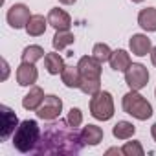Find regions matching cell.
<instances>
[{"instance_id":"obj_1","label":"cell","mask_w":156,"mask_h":156,"mask_svg":"<svg viewBox=\"0 0 156 156\" xmlns=\"http://www.w3.org/2000/svg\"><path fill=\"white\" fill-rule=\"evenodd\" d=\"M85 147L83 136L77 127L70 125L68 119L50 123L41 134V141L35 149L39 156H72L79 154Z\"/></svg>"},{"instance_id":"obj_2","label":"cell","mask_w":156,"mask_h":156,"mask_svg":"<svg viewBox=\"0 0 156 156\" xmlns=\"http://www.w3.org/2000/svg\"><path fill=\"white\" fill-rule=\"evenodd\" d=\"M41 134L42 132L35 119H24L13 134V147L22 154L35 152L39 141H41Z\"/></svg>"},{"instance_id":"obj_3","label":"cell","mask_w":156,"mask_h":156,"mask_svg":"<svg viewBox=\"0 0 156 156\" xmlns=\"http://www.w3.org/2000/svg\"><path fill=\"white\" fill-rule=\"evenodd\" d=\"M121 107H123V110H125L129 116H132V118H136V119H140V121H145V119H149V118L152 116V107H151V103H149L138 90L127 92V94L123 96V99H121Z\"/></svg>"},{"instance_id":"obj_4","label":"cell","mask_w":156,"mask_h":156,"mask_svg":"<svg viewBox=\"0 0 156 156\" xmlns=\"http://www.w3.org/2000/svg\"><path fill=\"white\" fill-rule=\"evenodd\" d=\"M90 114L99 121H108L114 116V99L107 90H99L90 99Z\"/></svg>"},{"instance_id":"obj_5","label":"cell","mask_w":156,"mask_h":156,"mask_svg":"<svg viewBox=\"0 0 156 156\" xmlns=\"http://www.w3.org/2000/svg\"><path fill=\"white\" fill-rule=\"evenodd\" d=\"M125 83L129 85L130 90L145 88L147 83H149V70L140 62H132L129 66V70L125 72Z\"/></svg>"},{"instance_id":"obj_6","label":"cell","mask_w":156,"mask_h":156,"mask_svg":"<svg viewBox=\"0 0 156 156\" xmlns=\"http://www.w3.org/2000/svg\"><path fill=\"white\" fill-rule=\"evenodd\" d=\"M77 68L81 72V81H101V62L94 55L81 57Z\"/></svg>"},{"instance_id":"obj_7","label":"cell","mask_w":156,"mask_h":156,"mask_svg":"<svg viewBox=\"0 0 156 156\" xmlns=\"http://www.w3.org/2000/svg\"><path fill=\"white\" fill-rule=\"evenodd\" d=\"M62 112V101L61 98L50 94V96H44V101L42 105L37 108V116L44 121H55Z\"/></svg>"},{"instance_id":"obj_8","label":"cell","mask_w":156,"mask_h":156,"mask_svg":"<svg viewBox=\"0 0 156 156\" xmlns=\"http://www.w3.org/2000/svg\"><path fill=\"white\" fill-rule=\"evenodd\" d=\"M6 19H8V24L13 30H22V28H26L28 20L31 19V13H30V8L26 4H13L8 9Z\"/></svg>"},{"instance_id":"obj_9","label":"cell","mask_w":156,"mask_h":156,"mask_svg":"<svg viewBox=\"0 0 156 156\" xmlns=\"http://www.w3.org/2000/svg\"><path fill=\"white\" fill-rule=\"evenodd\" d=\"M0 118H2L0 136H2V140H8L11 134H15L17 127L20 125V123H19V118H17V114H15L9 107H6V105L0 107Z\"/></svg>"},{"instance_id":"obj_10","label":"cell","mask_w":156,"mask_h":156,"mask_svg":"<svg viewBox=\"0 0 156 156\" xmlns=\"http://www.w3.org/2000/svg\"><path fill=\"white\" fill-rule=\"evenodd\" d=\"M37 79H39V72L35 68V62L22 61L20 66L17 68V83L20 87H33Z\"/></svg>"},{"instance_id":"obj_11","label":"cell","mask_w":156,"mask_h":156,"mask_svg":"<svg viewBox=\"0 0 156 156\" xmlns=\"http://www.w3.org/2000/svg\"><path fill=\"white\" fill-rule=\"evenodd\" d=\"M48 24H50L55 31H62V30H70L72 19H70V15H68L64 9L53 8V9H50V13H48Z\"/></svg>"},{"instance_id":"obj_12","label":"cell","mask_w":156,"mask_h":156,"mask_svg":"<svg viewBox=\"0 0 156 156\" xmlns=\"http://www.w3.org/2000/svg\"><path fill=\"white\" fill-rule=\"evenodd\" d=\"M129 48H130V51H132L134 55H138V57H145L147 53H151L152 44H151V39H149L147 35H143V33H136V35H132L130 41H129Z\"/></svg>"},{"instance_id":"obj_13","label":"cell","mask_w":156,"mask_h":156,"mask_svg":"<svg viewBox=\"0 0 156 156\" xmlns=\"http://www.w3.org/2000/svg\"><path fill=\"white\" fill-rule=\"evenodd\" d=\"M42 101H44V90L41 87H31L22 99V107L26 110H37L42 105Z\"/></svg>"},{"instance_id":"obj_14","label":"cell","mask_w":156,"mask_h":156,"mask_svg":"<svg viewBox=\"0 0 156 156\" xmlns=\"http://www.w3.org/2000/svg\"><path fill=\"white\" fill-rule=\"evenodd\" d=\"M108 62H110V68H112L114 72H127L129 66L132 64L130 55H129L125 50H116V51H112V57H110Z\"/></svg>"},{"instance_id":"obj_15","label":"cell","mask_w":156,"mask_h":156,"mask_svg":"<svg viewBox=\"0 0 156 156\" xmlns=\"http://www.w3.org/2000/svg\"><path fill=\"white\" fill-rule=\"evenodd\" d=\"M61 79H62L64 87H68V88H79L81 87V72L77 66H64V70L61 72Z\"/></svg>"},{"instance_id":"obj_16","label":"cell","mask_w":156,"mask_h":156,"mask_svg":"<svg viewBox=\"0 0 156 156\" xmlns=\"http://www.w3.org/2000/svg\"><path fill=\"white\" fill-rule=\"evenodd\" d=\"M46 26H48V19H44L42 15H31V19L26 24V31L31 37H41L44 35Z\"/></svg>"},{"instance_id":"obj_17","label":"cell","mask_w":156,"mask_h":156,"mask_svg":"<svg viewBox=\"0 0 156 156\" xmlns=\"http://www.w3.org/2000/svg\"><path fill=\"white\" fill-rule=\"evenodd\" d=\"M138 24L145 31H156V8H145L138 13Z\"/></svg>"},{"instance_id":"obj_18","label":"cell","mask_w":156,"mask_h":156,"mask_svg":"<svg viewBox=\"0 0 156 156\" xmlns=\"http://www.w3.org/2000/svg\"><path fill=\"white\" fill-rule=\"evenodd\" d=\"M81 136H83V141H85V145H98L101 140H103V129L101 127H98V125H87V127H83V130H81Z\"/></svg>"},{"instance_id":"obj_19","label":"cell","mask_w":156,"mask_h":156,"mask_svg":"<svg viewBox=\"0 0 156 156\" xmlns=\"http://www.w3.org/2000/svg\"><path fill=\"white\" fill-rule=\"evenodd\" d=\"M73 41H75L73 33L70 30H62V31H55V35L51 39V46L55 51H61V50L68 48L70 44H73Z\"/></svg>"},{"instance_id":"obj_20","label":"cell","mask_w":156,"mask_h":156,"mask_svg":"<svg viewBox=\"0 0 156 156\" xmlns=\"http://www.w3.org/2000/svg\"><path fill=\"white\" fill-rule=\"evenodd\" d=\"M64 66L66 64H64V61H62V57L59 53H46V57H44V68H46L48 73L57 75V73H61L64 70Z\"/></svg>"},{"instance_id":"obj_21","label":"cell","mask_w":156,"mask_h":156,"mask_svg":"<svg viewBox=\"0 0 156 156\" xmlns=\"http://www.w3.org/2000/svg\"><path fill=\"white\" fill-rule=\"evenodd\" d=\"M134 132H136V127L130 123V121H118L114 127H112V134H114V138H118V140H129V138H132L134 136Z\"/></svg>"},{"instance_id":"obj_22","label":"cell","mask_w":156,"mask_h":156,"mask_svg":"<svg viewBox=\"0 0 156 156\" xmlns=\"http://www.w3.org/2000/svg\"><path fill=\"white\" fill-rule=\"evenodd\" d=\"M46 51H44V48L42 46H39V44H30V46H26L24 48V51H22V61H26V62H37V61H41V59H44L46 55H44Z\"/></svg>"},{"instance_id":"obj_23","label":"cell","mask_w":156,"mask_h":156,"mask_svg":"<svg viewBox=\"0 0 156 156\" xmlns=\"http://www.w3.org/2000/svg\"><path fill=\"white\" fill-rule=\"evenodd\" d=\"M92 55L103 64V62H108V61H110V57H112V50L108 48V44H105V42H98V44L94 46V50H92Z\"/></svg>"},{"instance_id":"obj_24","label":"cell","mask_w":156,"mask_h":156,"mask_svg":"<svg viewBox=\"0 0 156 156\" xmlns=\"http://www.w3.org/2000/svg\"><path fill=\"white\" fill-rule=\"evenodd\" d=\"M121 152L125 156H143L145 154V151H143V147H141L140 141H127L121 147Z\"/></svg>"},{"instance_id":"obj_25","label":"cell","mask_w":156,"mask_h":156,"mask_svg":"<svg viewBox=\"0 0 156 156\" xmlns=\"http://www.w3.org/2000/svg\"><path fill=\"white\" fill-rule=\"evenodd\" d=\"M79 90L87 96H94L101 90V81H81Z\"/></svg>"},{"instance_id":"obj_26","label":"cell","mask_w":156,"mask_h":156,"mask_svg":"<svg viewBox=\"0 0 156 156\" xmlns=\"http://www.w3.org/2000/svg\"><path fill=\"white\" fill-rule=\"evenodd\" d=\"M68 123L70 125H73V127H79L81 123H83V112H81V108H70V112H68Z\"/></svg>"},{"instance_id":"obj_27","label":"cell","mask_w":156,"mask_h":156,"mask_svg":"<svg viewBox=\"0 0 156 156\" xmlns=\"http://www.w3.org/2000/svg\"><path fill=\"white\" fill-rule=\"evenodd\" d=\"M2 66H4V75H2V79L6 81V79H8V75H9V64H8L6 59H2Z\"/></svg>"},{"instance_id":"obj_28","label":"cell","mask_w":156,"mask_h":156,"mask_svg":"<svg viewBox=\"0 0 156 156\" xmlns=\"http://www.w3.org/2000/svg\"><path fill=\"white\" fill-rule=\"evenodd\" d=\"M107 154H123V152H121V149L112 147V149H108V151H107Z\"/></svg>"},{"instance_id":"obj_29","label":"cell","mask_w":156,"mask_h":156,"mask_svg":"<svg viewBox=\"0 0 156 156\" xmlns=\"http://www.w3.org/2000/svg\"><path fill=\"white\" fill-rule=\"evenodd\" d=\"M151 61H152V64L156 66V46L151 50Z\"/></svg>"},{"instance_id":"obj_30","label":"cell","mask_w":156,"mask_h":156,"mask_svg":"<svg viewBox=\"0 0 156 156\" xmlns=\"http://www.w3.org/2000/svg\"><path fill=\"white\" fill-rule=\"evenodd\" d=\"M61 4H64V6H72V4H75L77 0H59Z\"/></svg>"},{"instance_id":"obj_31","label":"cell","mask_w":156,"mask_h":156,"mask_svg":"<svg viewBox=\"0 0 156 156\" xmlns=\"http://www.w3.org/2000/svg\"><path fill=\"white\" fill-rule=\"evenodd\" d=\"M151 136H152V140L156 141V123H154V125L151 127Z\"/></svg>"},{"instance_id":"obj_32","label":"cell","mask_w":156,"mask_h":156,"mask_svg":"<svg viewBox=\"0 0 156 156\" xmlns=\"http://www.w3.org/2000/svg\"><path fill=\"white\" fill-rule=\"evenodd\" d=\"M132 2H134V4H140V2H143V0H132Z\"/></svg>"}]
</instances>
